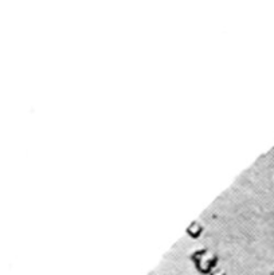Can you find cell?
<instances>
[{
    "label": "cell",
    "mask_w": 274,
    "mask_h": 275,
    "mask_svg": "<svg viewBox=\"0 0 274 275\" xmlns=\"http://www.w3.org/2000/svg\"><path fill=\"white\" fill-rule=\"evenodd\" d=\"M191 259L196 266L197 271L201 272V274H210L218 263L217 254H214L207 248H201V250L193 252L191 255Z\"/></svg>",
    "instance_id": "1"
},
{
    "label": "cell",
    "mask_w": 274,
    "mask_h": 275,
    "mask_svg": "<svg viewBox=\"0 0 274 275\" xmlns=\"http://www.w3.org/2000/svg\"><path fill=\"white\" fill-rule=\"evenodd\" d=\"M201 232H203V226L197 223V222H192V223L188 226V228H187V234H188L191 238H197Z\"/></svg>",
    "instance_id": "2"
},
{
    "label": "cell",
    "mask_w": 274,
    "mask_h": 275,
    "mask_svg": "<svg viewBox=\"0 0 274 275\" xmlns=\"http://www.w3.org/2000/svg\"><path fill=\"white\" fill-rule=\"evenodd\" d=\"M209 275H226L225 270H222V268H214L213 271L210 272Z\"/></svg>",
    "instance_id": "3"
},
{
    "label": "cell",
    "mask_w": 274,
    "mask_h": 275,
    "mask_svg": "<svg viewBox=\"0 0 274 275\" xmlns=\"http://www.w3.org/2000/svg\"><path fill=\"white\" fill-rule=\"evenodd\" d=\"M271 275H274V272H273V274H271Z\"/></svg>",
    "instance_id": "4"
}]
</instances>
